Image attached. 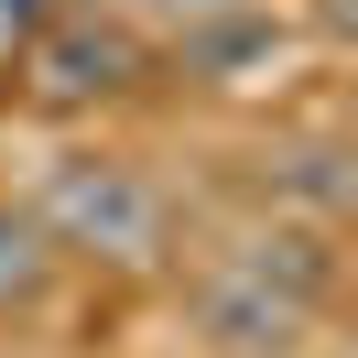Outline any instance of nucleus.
I'll return each instance as SVG.
<instances>
[{
  "label": "nucleus",
  "instance_id": "f257e3e1",
  "mask_svg": "<svg viewBox=\"0 0 358 358\" xmlns=\"http://www.w3.org/2000/svg\"><path fill=\"white\" fill-rule=\"evenodd\" d=\"M44 239L76 250V261H109V271H152L163 261V185L141 174V163H109V152H76L55 163L44 185Z\"/></svg>",
  "mask_w": 358,
  "mask_h": 358
},
{
  "label": "nucleus",
  "instance_id": "0eeeda50",
  "mask_svg": "<svg viewBox=\"0 0 358 358\" xmlns=\"http://www.w3.org/2000/svg\"><path fill=\"white\" fill-rule=\"evenodd\" d=\"M228 11H250V0H141V22H163L185 44V33H206V22H228Z\"/></svg>",
  "mask_w": 358,
  "mask_h": 358
},
{
  "label": "nucleus",
  "instance_id": "7ed1b4c3",
  "mask_svg": "<svg viewBox=\"0 0 358 358\" xmlns=\"http://www.w3.org/2000/svg\"><path fill=\"white\" fill-rule=\"evenodd\" d=\"M250 185L271 196V217L336 228V217H348V196H358V163H348V141L304 131V141H261V152H250Z\"/></svg>",
  "mask_w": 358,
  "mask_h": 358
},
{
  "label": "nucleus",
  "instance_id": "39448f33",
  "mask_svg": "<svg viewBox=\"0 0 358 358\" xmlns=\"http://www.w3.org/2000/svg\"><path fill=\"white\" fill-rule=\"evenodd\" d=\"M33 76H44V98H120V87L141 76V44H131V22L76 11V22H55V33H44Z\"/></svg>",
  "mask_w": 358,
  "mask_h": 358
},
{
  "label": "nucleus",
  "instance_id": "f03ea898",
  "mask_svg": "<svg viewBox=\"0 0 358 358\" xmlns=\"http://www.w3.org/2000/svg\"><path fill=\"white\" fill-rule=\"evenodd\" d=\"M304 326H315V315L282 304L271 282H250V271H228V261L196 271V336H206L217 358H293Z\"/></svg>",
  "mask_w": 358,
  "mask_h": 358
},
{
  "label": "nucleus",
  "instance_id": "6e6552de",
  "mask_svg": "<svg viewBox=\"0 0 358 358\" xmlns=\"http://www.w3.org/2000/svg\"><path fill=\"white\" fill-rule=\"evenodd\" d=\"M304 22H315V33H348V22H358V0H304Z\"/></svg>",
  "mask_w": 358,
  "mask_h": 358
},
{
  "label": "nucleus",
  "instance_id": "423d86ee",
  "mask_svg": "<svg viewBox=\"0 0 358 358\" xmlns=\"http://www.w3.org/2000/svg\"><path fill=\"white\" fill-rule=\"evenodd\" d=\"M55 293V239L33 206H0V315H33Z\"/></svg>",
  "mask_w": 358,
  "mask_h": 358
},
{
  "label": "nucleus",
  "instance_id": "20e7f679",
  "mask_svg": "<svg viewBox=\"0 0 358 358\" xmlns=\"http://www.w3.org/2000/svg\"><path fill=\"white\" fill-rule=\"evenodd\" d=\"M217 261L250 271V282H271L282 304H304V315H326V293H336V250H326V228H315V217H250Z\"/></svg>",
  "mask_w": 358,
  "mask_h": 358
},
{
  "label": "nucleus",
  "instance_id": "1a4fd4ad",
  "mask_svg": "<svg viewBox=\"0 0 358 358\" xmlns=\"http://www.w3.org/2000/svg\"><path fill=\"white\" fill-rule=\"evenodd\" d=\"M0 11H11V22H33V0H0Z\"/></svg>",
  "mask_w": 358,
  "mask_h": 358
}]
</instances>
